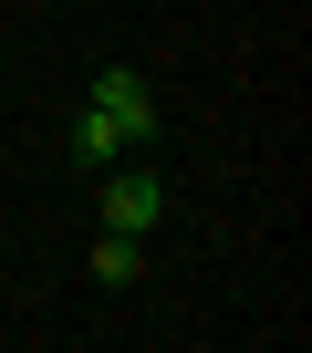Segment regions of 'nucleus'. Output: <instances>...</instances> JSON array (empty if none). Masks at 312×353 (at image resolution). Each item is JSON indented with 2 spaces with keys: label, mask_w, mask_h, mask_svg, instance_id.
<instances>
[{
  "label": "nucleus",
  "mask_w": 312,
  "mask_h": 353,
  "mask_svg": "<svg viewBox=\"0 0 312 353\" xmlns=\"http://www.w3.org/2000/svg\"><path fill=\"white\" fill-rule=\"evenodd\" d=\"M125 156H135V145H125L94 104H84V114H73V166H94V176H104V166H125Z\"/></svg>",
  "instance_id": "3"
},
{
  "label": "nucleus",
  "mask_w": 312,
  "mask_h": 353,
  "mask_svg": "<svg viewBox=\"0 0 312 353\" xmlns=\"http://www.w3.org/2000/svg\"><path fill=\"white\" fill-rule=\"evenodd\" d=\"M135 270H146V239L104 229V250H94V281H135Z\"/></svg>",
  "instance_id": "4"
},
{
  "label": "nucleus",
  "mask_w": 312,
  "mask_h": 353,
  "mask_svg": "<svg viewBox=\"0 0 312 353\" xmlns=\"http://www.w3.org/2000/svg\"><path fill=\"white\" fill-rule=\"evenodd\" d=\"M84 104H94L125 145H146V135H156V83H146V73H125V63H115V73H94V94H84Z\"/></svg>",
  "instance_id": "1"
},
{
  "label": "nucleus",
  "mask_w": 312,
  "mask_h": 353,
  "mask_svg": "<svg viewBox=\"0 0 312 353\" xmlns=\"http://www.w3.org/2000/svg\"><path fill=\"white\" fill-rule=\"evenodd\" d=\"M156 219H167V188H156L146 166H104V229H125V239H146Z\"/></svg>",
  "instance_id": "2"
}]
</instances>
